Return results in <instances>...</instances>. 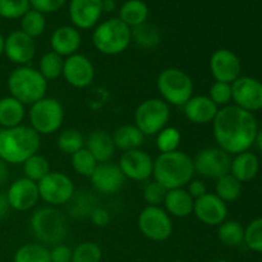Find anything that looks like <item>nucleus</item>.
<instances>
[{
	"instance_id": "2eb2a0df",
	"label": "nucleus",
	"mask_w": 262,
	"mask_h": 262,
	"mask_svg": "<svg viewBox=\"0 0 262 262\" xmlns=\"http://www.w3.org/2000/svg\"><path fill=\"white\" fill-rule=\"evenodd\" d=\"M63 78L74 89H86L95 79V67L83 54H73L64 58Z\"/></svg>"
},
{
	"instance_id": "6ab92c4d",
	"label": "nucleus",
	"mask_w": 262,
	"mask_h": 262,
	"mask_svg": "<svg viewBox=\"0 0 262 262\" xmlns=\"http://www.w3.org/2000/svg\"><path fill=\"white\" fill-rule=\"evenodd\" d=\"M69 18L77 30L96 27L102 15V0H71Z\"/></svg>"
},
{
	"instance_id": "c03bdc74",
	"label": "nucleus",
	"mask_w": 262,
	"mask_h": 262,
	"mask_svg": "<svg viewBox=\"0 0 262 262\" xmlns=\"http://www.w3.org/2000/svg\"><path fill=\"white\" fill-rule=\"evenodd\" d=\"M245 243L250 250L262 253V217L252 220L245 228Z\"/></svg>"
},
{
	"instance_id": "6e6552de",
	"label": "nucleus",
	"mask_w": 262,
	"mask_h": 262,
	"mask_svg": "<svg viewBox=\"0 0 262 262\" xmlns=\"http://www.w3.org/2000/svg\"><path fill=\"white\" fill-rule=\"evenodd\" d=\"M64 107L55 97H43L32 104L28 110L30 127L40 136L54 135L64 122Z\"/></svg>"
},
{
	"instance_id": "f257e3e1",
	"label": "nucleus",
	"mask_w": 262,
	"mask_h": 262,
	"mask_svg": "<svg viewBox=\"0 0 262 262\" xmlns=\"http://www.w3.org/2000/svg\"><path fill=\"white\" fill-rule=\"evenodd\" d=\"M258 124L255 115L235 105L219 109L212 122V133L217 147L229 155H238L250 151L255 145Z\"/></svg>"
},
{
	"instance_id": "cd10ccee",
	"label": "nucleus",
	"mask_w": 262,
	"mask_h": 262,
	"mask_svg": "<svg viewBox=\"0 0 262 262\" xmlns=\"http://www.w3.org/2000/svg\"><path fill=\"white\" fill-rule=\"evenodd\" d=\"M26 106L17 99L4 96L0 99V128H13L23 124Z\"/></svg>"
},
{
	"instance_id": "2f4dec72",
	"label": "nucleus",
	"mask_w": 262,
	"mask_h": 262,
	"mask_svg": "<svg viewBox=\"0 0 262 262\" xmlns=\"http://www.w3.org/2000/svg\"><path fill=\"white\" fill-rule=\"evenodd\" d=\"M217 237L223 245L228 247H237L245 243V228L239 222L235 220H225L219 225Z\"/></svg>"
},
{
	"instance_id": "de8ad7c7",
	"label": "nucleus",
	"mask_w": 262,
	"mask_h": 262,
	"mask_svg": "<svg viewBox=\"0 0 262 262\" xmlns=\"http://www.w3.org/2000/svg\"><path fill=\"white\" fill-rule=\"evenodd\" d=\"M72 255H73V250L63 243L54 246L50 250L51 262H72Z\"/></svg>"
},
{
	"instance_id": "ddd939ff",
	"label": "nucleus",
	"mask_w": 262,
	"mask_h": 262,
	"mask_svg": "<svg viewBox=\"0 0 262 262\" xmlns=\"http://www.w3.org/2000/svg\"><path fill=\"white\" fill-rule=\"evenodd\" d=\"M233 102L250 113L262 110V82L250 76H241L232 83Z\"/></svg>"
},
{
	"instance_id": "7c9ffc66",
	"label": "nucleus",
	"mask_w": 262,
	"mask_h": 262,
	"mask_svg": "<svg viewBox=\"0 0 262 262\" xmlns=\"http://www.w3.org/2000/svg\"><path fill=\"white\" fill-rule=\"evenodd\" d=\"M130 31H132V41H135L142 49L156 48L161 41V33L159 28L148 22L130 28Z\"/></svg>"
},
{
	"instance_id": "13d9d810",
	"label": "nucleus",
	"mask_w": 262,
	"mask_h": 262,
	"mask_svg": "<svg viewBox=\"0 0 262 262\" xmlns=\"http://www.w3.org/2000/svg\"><path fill=\"white\" fill-rule=\"evenodd\" d=\"M0 129H2V128H0Z\"/></svg>"
},
{
	"instance_id": "72a5a7b5",
	"label": "nucleus",
	"mask_w": 262,
	"mask_h": 262,
	"mask_svg": "<svg viewBox=\"0 0 262 262\" xmlns=\"http://www.w3.org/2000/svg\"><path fill=\"white\" fill-rule=\"evenodd\" d=\"M14 262H51L50 250L41 243H27L15 251Z\"/></svg>"
},
{
	"instance_id": "5fc2aeb1",
	"label": "nucleus",
	"mask_w": 262,
	"mask_h": 262,
	"mask_svg": "<svg viewBox=\"0 0 262 262\" xmlns=\"http://www.w3.org/2000/svg\"><path fill=\"white\" fill-rule=\"evenodd\" d=\"M255 145L257 146V148L260 150V152L262 154V128L258 129L257 136H256V140H255Z\"/></svg>"
},
{
	"instance_id": "8fccbe9b",
	"label": "nucleus",
	"mask_w": 262,
	"mask_h": 262,
	"mask_svg": "<svg viewBox=\"0 0 262 262\" xmlns=\"http://www.w3.org/2000/svg\"><path fill=\"white\" fill-rule=\"evenodd\" d=\"M187 192L191 194V197L193 200L200 199V197L204 196L205 193H207V187L200 179H192L188 184H187Z\"/></svg>"
},
{
	"instance_id": "4c0bfd02",
	"label": "nucleus",
	"mask_w": 262,
	"mask_h": 262,
	"mask_svg": "<svg viewBox=\"0 0 262 262\" xmlns=\"http://www.w3.org/2000/svg\"><path fill=\"white\" fill-rule=\"evenodd\" d=\"M46 19L45 14L31 8L22 18H20V31L30 37L36 38L45 32Z\"/></svg>"
},
{
	"instance_id": "473e14b6",
	"label": "nucleus",
	"mask_w": 262,
	"mask_h": 262,
	"mask_svg": "<svg viewBox=\"0 0 262 262\" xmlns=\"http://www.w3.org/2000/svg\"><path fill=\"white\" fill-rule=\"evenodd\" d=\"M215 194L220 200L227 202H234L242 194V183L235 179L232 174H225L222 178L216 179L215 184Z\"/></svg>"
},
{
	"instance_id": "864d4df0",
	"label": "nucleus",
	"mask_w": 262,
	"mask_h": 262,
	"mask_svg": "<svg viewBox=\"0 0 262 262\" xmlns=\"http://www.w3.org/2000/svg\"><path fill=\"white\" fill-rule=\"evenodd\" d=\"M115 2L114 0H102V12L107 13V12H113L115 9Z\"/></svg>"
},
{
	"instance_id": "ea45409f",
	"label": "nucleus",
	"mask_w": 262,
	"mask_h": 262,
	"mask_svg": "<svg viewBox=\"0 0 262 262\" xmlns=\"http://www.w3.org/2000/svg\"><path fill=\"white\" fill-rule=\"evenodd\" d=\"M71 161L73 170L81 177H86V178H90L96 166L99 165L96 159L91 155V152L86 147L74 152L71 156Z\"/></svg>"
},
{
	"instance_id": "b1692460",
	"label": "nucleus",
	"mask_w": 262,
	"mask_h": 262,
	"mask_svg": "<svg viewBox=\"0 0 262 262\" xmlns=\"http://www.w3.org/2000/svg\"><path fill=\"white\" fill-rule=\"evenodd\" d=\"M84 147L91 152L99 164L109 163L117 151L113 136L101 129L94 130L87 136Z\"/></svg>"
},
{
	"instance_id": "603ef678",
	"label": "nucleus",
	"mask_w": 262,
	"mask_h": 262,
	"mask_svg": "<svg viewBox=\"0 0 262 262\" xmlns=\"http://www.w3.org/2000/svg\"><path fill=\"white\" fill-rule=\"evenodd\" d=\"M8 178H9V168H8V164L0 159V186L7 183Z\"/></svg>"
},
{
	"instance_id": "412c9836",
	"label": "nucleus",
	"mask_w": 262,
	"mask_h": 262,
	"mask_svg": "<svg viewBox=\"0 0 262 262\" xmlns=\"http://www.w3.org/2000/svg\"><path fill=\"white\" fill-rule=\"evenodd\" d=\"M90 179L95 191L106 196L119 192L125 183V177L119 166L112 163L99 164Z\"/></svg>"
},
{
	"instance_id": "4be33fe9",
	"label": "nucleus",
	"mask_w": 262,
	"mask_h": 262,
	"mask_svg": "<svg viewBox=\"0 0 262 262\" xmlns=\"http://www.w3.org/2000/svg\"><path fill=\"white\" fill-rule=\"evenodd\" d=\"M183 112L188 122L197 125L212 124L219 113V107L212 102L207 95H196L192 96L183 105Z\"/></svg>"
},
{
	"instance_id": "9d476101",
	"label": "nucleus",
	"mask_w": 262,
	"mask_h": 262,
	"mask_svg": "<svg viewBox=\"0 0 262 262\" xmlns=\"http://www.w3.org/2000/svg\"><path fill=\"white\" fill-rule=\"evenodd\" d=\"M140 232L154 242H164L173 234V220L161 206H146L137 219Z\"/></svg>"
},
{
	"instance_id": "58836bf2",
	"label": "nucleus",
	"mask_w": 262,
	"mask_h": 262,
	"mask_svg": "<svg viewBox=\"0 0 262 262\" xmlns=\"http://www.w3.org/2000/svg\"><path fill=\"white\" fill-rule=\"evenodd\" d=\"M182 142V133L178 128L168 127L166 125L163 130L156 135V147L160 154L173 152L178 151L179 145Z\"/></svg>"
},
{
	"instance_id": "6e6d98bb",
	"label": "nucleus",
	"mask_w": 262,
	"mask_h": 262,
	"mask_svg": "<svg viewBox=\"0 0 262 262\" xmlns=\"http://www.w3.org/2000/svg\"><path fill=\"white\" fill-rule=\"evenodd\" d=\"M4 43H5V37L0 33V58L4 55Z\"/></svg>"
},
{
	"instance_id": "9b49d317",
	"label": "nucleus",
	"mask_w": 262,
	"mask_h": 262,
	"mask_svg": "<svg viewBox=\"0 0 262 262\" xmlns=\"http://www.w3.org/2000/svg\"><path fill=\"white\" fill-rule=\"evenodd\" d=\"M40 199L49 206H63L76 192L74 183L69 176L61 171H50L37 183Z\"/></svg>"
},
{
	"instance_id": "c756f323",
	"label": "nucleus",
	"mask_w": 262,
	"mask_h": 262,
	"mask_svg": "<svg viewBox=\"0 0 262 262\" xmlns=\"http://www.w3.org/2000/svg\"><path fill=\"white\" fill-rule=\"evenodd\" d=\"M119 18L129 28L147 22L148 7L142 0H127L119 9Z\"/></svg>"
},
{
	"instance_id": "4468645a",
	"label": "nucleus",
	"mask_w": 262,
	"mask_h": 262,
	"mask_svg": "<svg viewBox=\"0 0 262 262\" xmlns=\"http://www.w3.org/2000/svg\"><path fill=\"white\" fill-rule=\"evenodd\" d=\"M118 166L122 170L125 179L135 182H146L152 177L154 159L141 148L125 151L119 159Z\"/></svg>"
},
{
	"instance_id": "4d7b16f0",
	"label": "nucleus",
	"mask_w": 262,
	"mask_h": 262,
	"mask_svg": "<svg viewBox=\"0 0 262 262\" xmlns=\"http://www.w3.org/2000/svg\"><path fill=\"white\" fill-rule=\"evenodd\" d=\"M215 262H229V261H224V260H219V261H215Z\"/></svg>"
},
{
	"instance_id": "09e8293b",
	"label": "nucleus",
	"mask_w": 262,
	"mask_h": 262,
	"mask_svg": "<svg viewBox=\"0 0 262 262\" xmlns=\"http://www.w3.org/2000/svg\"><path fill=\"white\" fill-rule=\"evenodd\" d=\"M90 219H91V222L94 223V225H96V227L105 228L110 223V214L105 207L97 206L96 209L92 211Z\"/></svg>"
},
{
	"instance_id": "aec40b11",
	"label": "nucleus",
	"mask_w": 262,
	"mask_h": 262,
	"mask_svg": "<svg viewBox=\"0 0 262 262\" xmlns=\"http://www.w3.org/2000/svg\"><path fill=\"white\" fill-rule=\"evenodd\" d=\"M5 193L10 207L15 211H28L35 207L40 200L37 183L26 177L13 182Z\"/></svg>"
},
{
	"instance_id": "e433bc0d",
	"label": "nucleus",
	"mask_w": 262,
	"mask_h": 262,
	"mask_svg": "<svg viewBox=\"0 0 262 262\" xmlns=\"http://www.w3.org/2000/svg\"><path fill=\"white\" fill-rule=\"evenodd\" d=\"M84 142H86V138L78 129L68 128V129H64L58 136L56 146H58V148L61 152L72 156L74 152L84 147Z\"/></svg>"
},
{
	"instance_id": "f704fd0d",
	"label": "nucleus",
	"mask_w": 262,
	"mask_h": 262,
	"mask_svg": "<svg viewBox=\"0 0 262 262\" xmlns=\"http://www.w3.org/2000/svg\"><path fill=\"white\" fill-rule=\"evenodd\" d=\"M63 66H64V58L58 55L54 51H48L43 54L38 61V69L41 76L46 79V81H54V79L59 78L63 74Z\"/></svg>"
},
{
	"instance_id": "c9c22d12",
	"label": "nucleus",
	"mask_w": 262,
	"mask_h": 262,
	"mask_svg": "<svg viewBox=\"0 0 262 262\" xmlns=\"http://www.w3.org/2000/svg\"><path fill=\"white\" fill-rule=\"evenodd\" d=\"M23 166V174L26 178L30 181L38 183L41 179L45 178L49 173H50V164L45 156L40 155V154H35L31 158H28L25 163L22 164Z\"/></svg>"
},
{
	"instance_id": "7ed1b4c3",
	"label": "nucleus",
	"mask_w": 262,
	"mask_h": 262,
	"mask_svg": "<svg viewBox=\"0 0 262 262\" xmlns=\"http://www.w3.org/2000/svg\"><path fill=\"white\" fill-rule=\"evenodd\" d=\"M193 159L182 151L160 154L154 160V181L165 189L184 188L194 177Z\"/></svg>"
},
{
	"instance_id": "a878e982",
	"label": "nucleus",
	"mask_w": 262,
	"mask_h": 262,
	"mask_svg": "<svg viewBox=\"0 0 262 262\" xmlns=\"http://www.w3.org/2000/svg\"><path fill=\"white\" fill-rule=\"evenodd\" d=\"M258 170H260V160L253 152L246 151L232 158L229 173L242 184L253 181L257 177Z\"/></svg>"
},
{
	"instance_id": "dca6fc26",
	"label": "nucleus",
	"mask_w": 262,
	"mask_h": 262,
	"mask_svg": "<svg viewBox=\"0 0 262 262\" xmlns=\"http://www.w3.org/2000/svg\"><path fill=\"white\" fill-rule=\"evenodd\" d=\"M210 72L216 82L233 83L241 77L242 63L234 51L229 49H217L210 58Z\"/></svg>"
},
{
	"instance_id": "f8f14e48",
	"label": "nucleus",
	"mask_w": 262,
	"mask_h": 262,
	"mask_svg": "<svg viewBox=\"0 0 262 262\" xmlns=\"http://www.w3.org/2000/svg\"><path fill=\"white\" fill-rule=\"evenodd\" d=\"M232 155L220 147H206L200 150L193 158L194 173L207 179H219L229 174Z\"/></svg>"
},
{
	"instance_id": "c85d7f7f",
	"label": "nucleus",
	"mask_w": 262,
	"mask_h": 262,
	"mask_svg": "<svg viewBox=\"0 0 262 262\" xmlns=\"http://www.w3.org/2000/svg\"><path fill=\"white\" fill-rule=\"evenodd\" d=\"M145 137L146 136L135 124L120 125L113 135L115 147L122 150L123 152L142 147L145 143Z\"/></svg>"
},
{
	"instance_id": "f3484780",
	"label": "nucleus",
	"mask_w": 262,
	"mask_h": 262,
	"mask_svg": "<svg viewBox=\"0 0 262 262\" xmlns=\"http://www.w3.org/2000/svg\"><path fill=\"white\" fill-rule=\"evenodd\" d=\"M193 214L202 224L207 227H219L227 220L228 206L215 193H205L194 200Z\"/></svg>"
},
{
	"instance_id": "1a4fd4ad",
	"label": "nucleus",
	"mask_w": 262,
	"mask_h": 262,
	"mask_svg": "<svg viewBox=\"0 0 262 262\" xmlns=\"http://www.w3.org/2000/svg\"><path fill=\"white\" fill-rule=\"evenodd\" d=\"M170 120V106L160 97L141 102L135 110V125L145 136H156Z\"/></svg>"
},
{
	"instance_id": "0eeeda50",
	"label": "nucleus",
	"mask_w": 262,
	"mask_h": 262,
	"mask_svg": "<svg viewBox=\"0 0 262 262\" xmlns=\"http://www.w3.org/2000/svg\"><path fill=\"white\" fill-rule=\"evenodd\" d=\"M156 87L169 106H182L193 96V81L188 73L179 68H165L159 73Z\"/></svg>"
},
{
	"instance_id": "39448f33",
	"label": "nucleus",
	"mask_w": 262,
	"mask_h": 262,
	"mask_svg": "<svg viewBox=\"0 0 262 262\" xmlns=\"http://www.w3.org/2000/svg\"><path fill=\"white\" fill-rule=\"evenodd\" d=\"M31 230L38 243L43 246H58L66 241L69 233V224L66 214L56 207H41L31 217Z\"/></svg>"
},
{
	"instance_id": "a19ab883",
	"label": "nucleus",
	"mask_w": 262,
	"mask_h": 262,
	"mask_svg": "<svg viewBox=\"0 0 262 262\" xmlns=\"http://www.w3.org/2000/svg\"><path fill=\"white\" fill-rule=\"evenodd\" d=\"M101 248L95 242L79 243L72 255V262H101Z\"/></svg>"
},
{
	"instance_id": "49530a36",
	"label": "nucleus",
	"mask_w": 262,
	"mask_h": 262,
	"mask_svg": "<svg viewBox=\"0 0 262 262\" xmlns=\"http://www.w3.org/2000/svg\"><path fill=\"white\" fill-rule=\"evenodd\" d=\"M67 0H30L31 8L42 14L58 12L66 5Z\"/></svg>"
},
{
	"instance_id": "bb28decb",
	"label": "nucleus",
	"mask_w": 262,
	"mask_h": 262,
	"mask_svg": "<svg viewBox=\"0 0 262 262\" xmlns=\"http://www.w3.org/2000/svg\"><path fill=\"white\" fill-rule=\"evenodd\" d=\"M67 212L73 219H87L91 216L92 211L96 209L97 199L92 192L81 189L76 191L72 199L67 202Z\"/></svg>"
},
{
	"instance_id": "79ce46f5",
	"label": "nucleus",
	"mask_w": 262,
	"mask_h": 262,
	"mask_svg": "<svg viewBox=\"0 0 262 262\" xmlns=\"http://www.w3.org/2000/svg\"><path fill=\"white\" fill-rule=\"evenodd\" d=\"M30 9V0H0V17L4 19L22 18Z\"/></svg>"
},
{
	"instance_id": "a18cd8bd",
	"label": "nucleus",
	"mask_w": 262,
	"mask_h": 262,
	"mask_svg": "<svg viewBox=\"0 0 262 262\" xmlns=\"http://www.w3.org/2000/svg\"><path fill=\"white\" fill-rule=\"evenodd\" d=\"M166 192L168 189H165L161 184L152 179L143 188V199H145L147 206H160L164 202Z\"/></svg>"
},
{
	"instance_id": "37998d69",
	"label": "nucleus",
	"mask_w": 262,
	"mask_h": 262,
	"mask_svg": "<svg viewBox=\"0 0 262 262\" xmlns=\"http://www.w3.org/2000/svg\"><path fill=\"white\" fill-rule=\"evenodd\" d=\"M207 96L212 100V102H214L219 109L228 106V105H230V102L233 101L232 83L215 81L214 83H212V86L210 87L209 95H207Z\"/></svg>"
},
{
	"instance_id": "3c124183",
	"label": "nucleus",
	"mask_w": 262,
	"mask_h": 262,
	"mask_svg": "<svg viewBox=\"0 0 262 262\" xmlns=\"http://www.w3.org/2000/svg\"><path fill=\"white\" fill-rule=\"evenodd\" d=\"M10 210H12V207H10L9 201H8L7 193L0 192V220L5 219L9 215Z\"/></svg>"
},
{
	"instance_id": "a211bd4d",
	"label": "nucleus",
	"mask_w": 262,
	"mask_h": 262,
	"mask_svg": "<svg viewBox=\"0 0 262 262\" xmlns=\"http://www.w3.org/2000/svg\"><path fill=\"white\" fill-rule=\"evenodd\" d=\"M36 54L35 38L26 35L23 31L15 30L5 37L4 55L8 60L17 64L18 67L27 66Z\"/></svg>"
},
{
	"instance_id": "f03ea898",
	"label": "nucleus",
	"mask_w": 262,
	"mask_h": 262,
	"mask_svg": "<svg viewBox=\"0 0 262 262\" xmlns=\"http://www.w3.org/2000/svg\"><path fill=\"white\" fill-rule=\"evenodd\" d=\"M41 136L30 125L20 124L0 129V159L7 164L22 165L28 158L38 152Z\"/></svg>"
},
{
	"instance_id": "20e7f679",
	"label": "nucleus",
	"mask_w": 262,
	"mask_h": 262,
	"mask_svg": "<svg viewBox=\"0 0 262 262\" xmlns=\"http://www.w3.org/2000/svg\"><path fill=\"white\" fill-rule=\"evenodd\" d=\"M7 87L10 96L22 102L25 106H31L46 96L48 81L36 68L20 66L9 73Z\"/></svg>"
},
{
	"instance_id": "423d86ee",
	"label": "nucleus",
	"mask_w": 262,
	"mask_h": 262,
	"mask_svg": "<svg viewBox=\"0 0 262 262\" xmlns=\"http://www.w3.org/2000/svg\"><path fill=\"white\" fill-rule=\"evenodd\" d=\"M132 31L119 18H110L95 27L92 43L100 54L107 56L119 55L129 48Z\"/></svg>"
},
{
	"instance_id": "393cba45",
	"label": "nucleus",
	"mask_w": 262,
	"mask_h": 262,
	"mask_svg": "<svg viewBox=\"0 0 262 262\" xmlns=\"http://www.w3.org/2000/svg\"><path fill=\"white\" fill-rule=\"evenodd\" d=\"M164 210L171 217L184 219L193 214L194 200L186 188L169 189L164 199Z\"/></svg>"
},
{
	"instance_id": "5701e85b",
	"label": "nucleus",
	"mask_w": 262,
	"mask_h": 262,
	"mask_svg": "<svg viewBox=\"0 0 262 262\" xmlns=\"http://www.w3.org/2000/svg\"><path fill=\"white\" fill-rule=\"evenodd\" d=\"M81 43L82 36L79 30H77L74 26H60L51 33V51L63 58H68L78 53Z\"/></svg>"
}]
</instances>
